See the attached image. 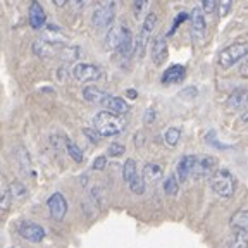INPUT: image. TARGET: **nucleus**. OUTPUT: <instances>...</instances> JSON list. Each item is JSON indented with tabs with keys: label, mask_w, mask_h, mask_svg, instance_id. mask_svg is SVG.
Segmentation results:
<instances>
[{
	"label": "nucleus",
	"mask_w": 248,
	"mask_h": 248,
	"mask_svg": "<svg viewBox=\"0 0 248 248\" xmlns=\"http://www.w3.org/2000/svg\"><path fill=\"white\" fill-rule=\"evenodd\" d=\"M102 67L95 66V64H86V62H81V64H76L73 67V76L74 79L81 83L86 81H97L102 78Z\"/></svg>",
	"instance_id": "423d86ee"
},
{
	"label": "nucleus",
	"mask_w": 248,
	"mask_h": 248,
	"mask_svg": "<svg viewBox=\"0 0 248 248\" xmlns=\"http://www.w3.org/2000/svg\"><path fill=\"white\" fill-rule=\"evenodd\" d=\"M83 135H85L86 138L90 140V143H93V145H98V143H100V140H102V135L95 128H93V129L92 128H85V129H83Z\"/></svg>",
	"instance_id": "c85d7f7f"
},
{
	"label": "nucleus",
	"mask_w": 248,
	"mask_h": 248,
	"mask_svg": "<svg viewBox=\"0 0 248 248\" xmlns=\"http://www.w3.org/2000/svg\"><path fill=\"white\" fill-rule=\"evenodd\" d=\"M186 76V67L174 64L170 66L169 69H166V73L162 74V83L164 85H176V83H181Z\"/></svg>",
	"instance_id": "2eb2a0df"
},
{
	"label": "nucleus",
	"mask_w": 248,
	"mask_h": 248,
	"mask_svg": "<svg viewBox=\"0 0 248 248\" xmlns=\"http://www.w3.org/2000/svg\"><path fill=\"white\" fill-rule=\"evenodd\" d=\"M216 166H217V159L212 157V155H203V157H197L195 160V166H193V172L191 174L195 178H207L210 176L216 170Z\"/></svg>",
	"instance_id": "9d476101"
},
{
	"label": "nucleus",
	"mask_w": 248,
	"mask_h": 248,
	"mask_svg": "<svg viewBox=\"0 0 248 248\" xmlns=\"http://www.w3.org/2000/svg\"><path fill=\"white\" fill-rule=\"evenodd\" d=\"M155 26H157V14L150 12V14H147V17H145L143 26L140 30L138 40L135 42V52L138 55H143L145 48H147L148 42H150V38H152V33H154Z\"/></svg>",
	"instance_id": "39448f33"
},
{
	"label": "nucleus",
	"mask_w": 248,
	"mask_h": 248,
	"mask_svg": "<svg viewBox=\"0 0 248 248\" xmlns=\"http://www.w3.org/2000/svg\"><path fill=\"white\" fill-rule=\"evenodd\" d=\"M200 2V9L203 14H212L217 7V0H198Z\"/></svg>",
	"instance_id": "2f4dec72"
},
{
	"label": "nucleus",
	"mask_w": 248,
	"mask_h": 248,
	"mask_svg": "<svg viewBox=\"0 0 248 248\" xmlns=\"http://www.w3.org/2000/svg\"><path fill=\"white\" fill-rule=\"evenodd\" d=\"M76 2H78V4H81V2H83V0H76Z\"/></svg>",
	"instance_id": "a19ab883"
},
{
	"label": "nucleus",
	"mask_w": 248,
	"mask_h": 248,
	"mask_svg": "<svg viewBox=\"0 0 248 248\" xmlns=\"http://www.w3.org/2000/svg\"><path fill=\"white\" fill-rule=\"evenodd\" d=\"M46 207H48V212H50V217L54 221H62L66 217L67 212V202L64 198L62 193H54L48 200H46Z\"/></svg>",
	"instance_id": "1a4fd4ad"
},
{
	"label": "nucleus",
	"mask_w": 248,
	"mask_h": 248,
	"mask_svg": "<svg viewBox=\"0 0 248 248\" xmlns=\"http://www.w3.org/2000/svg\"><path fill=\"white\" fill-rule=\"evenodd\" d=\"M162 174H164V170L159 164L148 162L147 166L143 167V179L148 183H154V185L155 183H159L160 179H162Z\"/></svg>",
	"instance_id": "6ab92c4d"
},
{
	"label": "nucleus",
	"mask_w": 248,
	"mask_h": 248,
	"mask_svg": "<svg viewBox=\"0 0 248 248\" xmlns=\"http://www.w3.org/2000/svg\"><path fill=\"white\" fill-rule=\"evenodd\" d=\"M229 108H247L248 107V90H236L228 98Z\"/></svg>",
	"instance_id": "f3484780"
},
{
	"label": "nucleus",
	"mask_w": 248,
	"mask_h": 248,
	"mask_svg": "<svg viewBox=\"0 0 248 248\" xmlns=\"http://www.w3.org/2000/svg\"><path fill=\"white\" fill-rule=\"evenodd\" d=\"M105 166H107V159H105L104 155L97 157V159H95V162H93V169H95V170H102Z\"/></svg>",
	"instance_id": "72a5a7b5"
},
{
	"label": "nucleus",
	"mask_w": 248,
	"mask_h": 248,
	"mask_svg": "<svg viewBox=\"0 0 248 248\" xmlns=\"http://www.w3.org/2000/svg\"><path fill=\"white\" fill-rule=\"evenodd\" d=\"M195 160H197V155H183L179 159L178 166H176V178L179 183H185L191 176Z\"/></svg>",
	"instance_id": "9b49d317"
},
{
	"label": "nucleus",
	"mask_w": 248,
	"mask_h": 248,
	"mask_svg": "<svg viewBox=\"0 0 248 248\" xmlns=\"http://www.w3.org/2000/svg\"><path fill=\"white\" fill-rule=\"evenodd\" d=\"M107 97H108V93L100 88H97V86H86V88L83 90V98H85L86 102H90V104L104 105V102L107 100Z\"/></svg>",
	"instance_id": "dca6fc26"
},
{
	"label": "nucleus",
	"mask_w": 248,
	"mask_h": 248,
	"mask_svg": "<svg viewBox=\"0 0 248 248\" xmlns=\"http://www.w3.org/2000/svg\"><path fill=\"white\" fill-rule=\"evenodd\" d=\"M241 74H243V76H247V74H248V55L245 57L243 64H241Z\"/></svg>",
	"instance_id": "c9c22d12"
},
{
	"label": "nucleus",
	"mask_w": 248,
	"mask_h": 248,
	"mask_svg": "<svg viewBox=\"0 0 248 248\" xmlns=\"http://www.w3.org/2000/svg\"><path fill=\"white\" fill-rule=\"evenodd\" d=\"M46 21V16H45V11L43 7L40 5L38 0H33L30 5V24L33 30H40V28L45 24Z\"/></svg>",
	"instance_id": "4468645a"
},
{
	"label": "nucleus",
	"mask_w": 248,
	"mask_h": 248,
	"mask_svg": "<svg viewBox=\"0 0 248 248\" xmlns=\"http://www.w3.org/2000/svg\"><path fill=\"white\" fill-rule=\"evenodd\" d=\"M17 232H19L21 238H24L26 241H31V243H40V241H43V238L46 236L45 229L40 224L31 222V221L21 222V224L17 226Z\"/></svg>",
	"instance_id": "0eeeda50"
},
{
	"label": "nucleus",
	"mask_w": 248,
	"mask_h": 248,
	"mask_svg": "<svg viewBox=\"0 0 248 248\" xmlns=\"http://www.w3.org/2000/svg\"><path fill=\"white\" fill-rule=\"evenodd\" d=\"M231 5H232V0H217V11H219V16L224 17V16L229 14L231 11Z\"/></svg>",
	"instance_id": "7c9ffc66"
},
{
	"label": "nucleus",
	"mask_w": 248,
	"mask_h": 248,
	"mask_svg": "<svg viewBox=\"0 0 248 248\" xmlns=\"http://www.w3.org/2000/svg\"><path fill=\"white\" fill-rule=\"evenodd\" d=\"M93 128L102 136H116L124 131L126 123L119 114L110 112V110H102L93 117Z\"/></svg>",
	"instance_id": "f257e3e1"
},
{
	"label": "nucleus",
	"mask_w": 248,
	"mask_h": 248,
	"mask_svg": "<svg viewBox=\"0 0 248 248\" xmlns=\"http://www.w3.org/2000/svg\"><path fill=\"white\" fill-rule=\"evenodd\" d=\"M167 59V42L164 36H157L152 43V61L155 66H162Z\"/></svg>",
	"instance_id": "ddd939ff"
},
{
	"label": "nucleus",
	"mask_w": 248,
	"mask_h": 248,
	"mask_svg": "<svg viewBox=\"0 0 248 248\" xmlns=\"http://www.w3.org/2000/svg\"><path fill=\"white\" fill-rule=\"evenodd\" d=\"M114 19H116V2L108 0L105 4L98 5L92 16V24L97 30H107L112 26Z\"/></svg>",
	"instance_id": "20e7f679"
},
{
	"label": "nucleus",
	"mask_w": 248,
	"mask_h": 248,
	"mask_svg": "<svg viewBox=\"0 0 248 248\" xmlns=\"http://www.w3.org/2000/svg\"><path fill=\"white\" fill-rule=\"evenodd\" d=\"M154 117H155L154 108H148V110H147V123H150V121H154Z\"/></svg>",
	"instance_id": "e433bc0d"
},
{
	"label": "nucleus",
	"mask_w": 248,
	"mask_h": 248,
	"mask_svg": "<svg viewBox=\"0 0 248 248\" xmlns=\"http://www.w3.org/2000/svg\"><path fill=\"white\" fill-rule=\"evenodd\" d=\"M11 200H12L11 188H9V185L4 179L0 178V210H7L11 207Z\"/></svg>",
	"instance_id": "412c9836"
},
{
	"label": "nucleus",
	"mask_w": 248,
	"mask_h": 248,
	"mask_svg": "<svg viewBox=\"0 0 248 248\" xmlns=\"http://www.w3.org/2000/svg\"><path fill=\"white\" fill-rule=\"evenodd\" d=\"M191 19V36H193L195 42L203 43L207 36V23L205 17H203V11L200 7H195L190 14Z\"/></svg>",
	"instance_id": "6e6552de"
},
{
	"label": "nucleus",
	"mask_w": 248,
	"mask_h": 248,
	"mask_svg": "<svg viewBox=\"0 0 248 248\" xmlns=\"http://www.w3.org/2000/svg\"><path fill=\"white\" fill-rule=\"evenodd\" d=\"M210 188L221 198H231L236 190L234 176L228 169H217L210 174Z\"/></svg>",
	"instance_id": "f03ea898"
},
{
	"label": "nucleus",
	"mask_w": 248,
	"mask_h": 248,
	"mask_svg": "<svg viewBox=\"0 0 248 248\" xmlns=\"http://www.w3.org/2000/svg\"><path fill=\"white\" fill-rule=\"evenodd\" d=\"M186 17H188V16H186L185 12H181V14L178 16V19L174 21V26H172V30H170V33H169V35H172V33H174V30H176V28H178V24L181 23V21H185Z\"/></svg>",
	"instance_id": "f704fd0d"
},
{
	"label": "nucleus",
	"mask_w": 248,
	"mask_h": 248,
	"mask_svg": "<svg viewBox=\"0 0 248 248\" xmlns=\"http://www.w3.org/2000/svg\"><path fill=\"white\" fill-rule=\"evenodd\" d=\"M107 152L110 157H121V155L126 152V148H124V145H121V143H112V145H108Z\"/></svg>",
	"instance_id": "473e14b6"
},
{
	"label": "nucleus",
	"mask_w": 248,
	"mask_h": 248,
	"mask_svg": "<svg viewBox=\"0 0 248 248\" xmlns=\"http://www.w3.org/2000/svg\"><path fill=\"white\" fill-rule=\"evenodd\" d=\"M66 148H67V154H69V157L74 160V162H78V164L83 162V152H81V148L78 147L76 143H73V141H69V140H67V141H66Z\"/></svg>",
	"instance_id": "393cba45"
},
{
	"label": "nucleus",
	"mask_w": 248,
	"mask_h": 248,
	"mask_svg": "<svg viewBox=\"0 0 248 248\" xmlns=\"http://www.w3.org/2000/svg\"><path fill=\"white\" fill-rule=\"evenodd\" d=\"M104 105L108 108V110H110V112H116V114H119V116H124V114H126L129 110L128 104H126V102H124L123 98H119V97H110V95H108L107 100L104 102Z\"/></svg>",
	"instance_id": "aec40b11"
},
{
	"label": "nucleus",
	"mask_w": 248,
	"mask_h": 248,
	"mask_svg": "<svg viewBox=\"0 0 248 248\" xmlns=\"http://www.w3.org/2000/svg\"><path fill=\"white\" fill-rule=\"evenodd\" d=\"M229 224H231L232 231L248 232V210H238V212H234Z\"/></svg>",
	"instance_id": "a211bd4d"
},
{
	"label": "nucleus",
	"mask_w": 248,
	"mask_h": 248,
	"mask_svg": "<svg viewBox=\"0 0 248 248\" xmlns=\"http://www.w3.org/2000/svg\"><path fill=\"white\" fill-rule=\"evenodd\" d=\"M129 28L126 26H114L108 30L107 36H105V46L108 50H117V46L121 45V42L124 40V36L129 33Z\"/></svg>",
	"instance_id": "f8f14e48"
},
{
	"label": "nucleus",
	"mask_w": 248,
	"mask_h": 248,
	"mask_svg": "<svg viewBox=\"0 0 248 248\" xmlns=\"http://www.w3.org/2000/svg\"><path fill=\"white\" fill-rule=\"evenodd\" d=\"M128 186H129V190H131L133 193L143 195L145 193V179H143V176H140L138 172H136V174L133 176L131 181L128 183Z\"/></svg>",
	"instance_id": "5701e85b"
},
{
	"label": "nucleus",
	"mask_w": 248,
	"mask_h": 248,
	"mask_svg": "<svg viewBox=\"0 0 248 248\" xmlns=\"http://www.w3.org/2000/svg\"><path fill=\"white\" fill-rule=\"evenodd\" d=\"M136 172H138V169H136V162L133 159H128L126 162H124V166H123V178H124V181L129 183Z\"/></svg>",
	"instance_id": "b1692460"
},
{
	"label": "nucleus",
	"mask_w": 248,
	"mask_h": 248,
	"mask_svg": "<svg viewBox=\"0 0 248 248\" xmlns=\"http://www.w3.org/2000/svg\"><path fill=\"white\" fill-rule=\"evenodd\" d=\"M241 123L248 124V107H247V110H245V112L241 114Z\"/></svg>",
	"instance_id": "58836bf2"
},
{
	"label": "nucleus",
	"mask_w": 248,
	"mask_h": 248,
	"mask_svg": "<svg viewBox=\"0 0 248 248\" xmlns=\"http://www.w3.org/2000/svg\"><path fill=\"white\" fill-rule=\"evenodd\" d=\"M179 138H181V131L178 128H169L164 135V141L169 147H176L179 143Z\"/></svg>",
	"instance_id": "a878e982"
},
{
	"label": "nucleus",
	"mask_w": 248,
	"mask_h": 248,
	"mask_svg": "<svg viewBox=\"0 0 248 248\" xmlns=\"http://www.w3.org/2000/svg\"><path fill=\"white\" fill-rule=\"evenodd\" d=\"M9 188H11V195L14 198H24V197H26V193H28L26 188H24L19 181H14L11 186H9Z\"/></svg>",
	"instance_id": "cd10ccee"
},
{
	"label": "nucleus",
	"mask_w": 248,
	"mask_h": 248,
	"mask_svg": "<svg viewBox=\"0 0 248 248\" xmlns=\"http://www.w3.org/2000/svg\"><path fill=\"white\" fill-rule=\"evenodd\" d=\"M247 55H248V43L245 42L232 43V45L226 46L224 50H221L217 62H219V67L226 71V69H231L240 61H243Z\"/></svg>",
	"instance_id": "7ed1b4c3"
},
{
	"label": "nucleus",
	"mask_w": 248,
	"mask_h": 248,
	"mask_svg": "<svg viewBox=\"0 0 248 248\" xmlns=\"http://www.w3.org/2000/svg\"><path fill=\"white\" fill-rule=\"evenodd\" d=\"M148 5V0H135V5H133V14H135L136 19H141L145 9Z\"/></svg>",
	"instance_id": "c756f323"
},
{
	"label": "nucleus",
	"mask_w": 248,
	"mask_h": 248,
	"mask_svg": "<svg viewBox=\"0 0 248 248\" xmlns=\"http://www.w3.org/2000/svg\"><path fill=\"white\" fill-rule=\"evenodd\" d=\"M126 95H128L129 98H136V95H138V93H136L135 90H128V92H126Z\"/></svg>",
	"instance_id": "ea45409f"
},
{
	"label": "nucleus",
	"mask_w": 248,
	"mask_h": 248,
	"mask_svg": "<svg viewBox=\"0 0 248 248\" xmlns=\"http://www.w3.org/2000/svg\"><path fill=\"white\" fill-rule=\"evenodd\" d=\"M231 245H232V247H248V232L234 231Z\"/></svg>",
	"instance_id": "bb28decb"
},
{
	"label": "nucleus",
	"mask_w": 248,
	"mask_h": 248,
	"mask_svg": "<svg viewBox=\"0 0 248 248\" xmlns=\"http://www.w3.org/2000/svg\"><path fill=\"white\" fill-rule=\"evenodd\" d=\"M164 191H166L167 195H170V197H174L179 191V181L174 174L167 176V178L164 179Z\"/></svg>",
	"instance_id": "4be33fe9"
},
{
	"label": "nucleus",
	"mask_w": 248,
	"mask_h": 248,
	"mask_svg": "<svg viewBox=\"0 0 248 248\" xmlns=\"http://www.w3.org/2000/svg\"><path fill=\"white\" fill-rule=\"evenodd\" d=\"M67 4V0H54V5L55 7H64Z\"/></svg>",
	"instance_id": "4c0bfd02"
}]
</instances>
